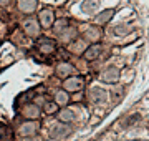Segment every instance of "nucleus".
Masks as SVG:
<instances>
[{"label":"nucleus","instance_id":"obj_1","mask_svg":"<svg viewBox=\"0 0 149 141\" xmlns=\"http://www.w3.org/2000/svg\"><path fill=\"white\" fill-rule=\"evenodd\" d=\"M85 88V78L83 76H71L70 75L68 78H65L63 82V90L68 93H76V91H81Z\"/></svg>","mask_w":149,"mask_h":141},{"label":"nucleus","instance_id":"obj_2","mask_svg":"<svg viewBox=\"0 0 149 141\" xmlns=\"http://www.w3.org/2000/svg\"><path fill=\"white\" fill-rule=\"evenodd\" d=\"M68 135H70V125L68 123L60 121V123H56V125H53L50 128V138H52V140H65Z\"/></svg>","mask_w":149,"mask_h":141},{"label":"nucleus","instance_id":"obj_3","mask_svg":"<svg viewBox=\"0 0 149 141\" xmlns=\"http://www.w3.org/2000/svg\"><path fill=\"white\" fill-rule=\"evenodd\" d=\"M38 20H40V27L43 28H50L53 25L55 18H53V10L52 8H43L38 15Z\"/></svg>","mask_w":149,"mask_h":141},{"label":"nucleus","instance_id":"obj_4","mask_svg":"<svg viewBox=\"0 0 149 141\" xmlns=\"http://www.w3.org/2000/svg\"><path fill=\"white\" fill-rule=\"evenodd\" d=\"M101 80L104 83H111V85H114V83L119 80V70H118L116 66H109V68H106V70L101 73Z\"/></svg>","mask_w":149,"mask_h":141},{"label":"nucleus","instance_id":"obj_5","mask_svg":"<svg viewBox=\"0 0 149 141\" xmlns=\"http://www.w3.org/2000/svg\"><path fill=\"white\" fill-rule=\"evenodd\" d=\"M23 30L27 33L28 37H37L40 33V23L35 20V18H27L23 22Z\"/></svg>","mask_w":149,"mask_h":141},{"label":"nucleus","instance_id":"obj_6","mask_svg":"<svg viewBox=\"0 0 149 141\" xmlns=\"http://www.w3.org/2000/svg\"><path fill=\"white\" fill-rule=\"evenodd\" d=\"M37 47L38 50L42 52V53H53L55 50H56V45H55L53 40H50V38H40L37 42Z\"/></svg>","mask_w":149,"mask_h":141},{"label":"nucleus","instance_id":"obj_7","mask_svg":"<svg viewBox=\"0 0 149 141\" xmlns=\"http://www.w3.org/2000/svg\"><path fill=\"white\" fill-rule=\"evenodd\" d=\"M22 114L27 119H37L40 116V108H38L35 103H28L22 108Z\"/></svg>","mask_w":149,"mask_h":141},{"label":"nucleus","instance_id":"obj_8","mask_svg":"<svg viewBox=\"0 0 149 141\" xmlns=\"http://www.w3.org/2000/svg\"><path fill=\"white\" fill-rule=\"evenodd\" d=\"M101 55V45L100 43H93V45H90L88 48L85 50V60L86 61H93V60H96L98 57Z\"/></svg>","mask_w":149,"mask_h":141},{"label":"nucleus","instance_id":"obj_9","mask_svg":"<svg viewBox=\"0 0 149 141\" xmlns=\"http://www.w3.org/2000/svg\"><path fill=\"white\" fill-rule=\"evenodd\" d=\"M73 65H71V63H70V61H61V63H60L58 66H56V71H55V73H56V76H58V78H68L70 75H71V73H73Z\"/></svg>","mask_w":149,"mask_h":141},{"label":"nucleus","instance_id":"obj_10","mask_svg":"<svg viewBox=\"0 0 149 141\" xmlns=\"http://www.w3.org/2000/svg\"><path fill=\"white\" fill-rule=\"evenodd\" d=\"M90 100L93 103H103L108 100V93L103 88H91L90 90Z\"/></svg>","mask_w":149,"mask_h":141},{"label":"nucleus","instance_id":"obj_11","mask_svg":"<svg viewBox=\"0 0 149 141\" xmlns=\"http://www.w3.org/2000/svg\"><path fill=\"white\" fill-rule=\"evenodd\" d=\"M37 128L38 126H37L35 121H32V119H30V121H25V123L18 128V135L20 136H32V135L37 133Z\"/></svg>","mask_w":149,"mask_h":141},{"label":"nucleus","instance_id":"obj_12","mask_svg":"<svg viewBox=\"0 0 149 141\" xmlns=\"http://www.w3.org/2000/svg\"><path fill=\"white\" fill-rule=\"evenodd\" d=\"M17 5H18V10L23 13H32V12H35L38 2L37 0H18Z\"/></svg>","mask_w":149,"mask_h":141},{"label":"nucleus","instance_id":"obj_13","mask_svg":"<svg viewBox=\"0 0 149 141\" xmlns=\"http://www.w3.org/2000/svg\"><path fill=\"white\" fill-rule=\"evenodd\" d=\"M58 118L60 121H63V123H71V121H76V113H74L71 108H63L61 111L58 113Z\"/></svg>","mask_w":149,"mask_h":141},{"label":"nucleus","instance_id":"obj_14","mask_svg":"<svg viewBox=\"0 0 149 141\" xmlns=\"http://www.w3.org/2000/svg\"><path fill=\"white\" fill-rule=\"evenodd\" d=\"M98 7H100V2L98 0H86V2H83V5H81V10L85 12V13H95L98 10Z\"/></svg>","mask_w":149,"mask_h":141},{"label":"nucleus","instance_id":"obj_15","mask_svg":"<svg viewBox=\"0 0 149 141\" xmlns=\"http://www.w3.org/2000/svg\"><path fill=\"white\" fill-rule=\"evenodd\" d=\"M58 37L63 40V42H70V40H73V38H76V30H74L73 27H66L61 33H58Z\"/></svg>","mask_w":149,"mask_h":141},{"label":"nucleus","instance_id":"obj_16","mask_svg":"<svg viewBox=\"0 0 149 141\" xmlns=\"http://www.w3.org/2000/svg\"><path fill=\"white\" fill-rule=\"evenodd\" d=\"M85 37H86V40H90V42H95V43H96V42L100 40V37H101V32H100V28L90 27L88 30H86Z\"/></svg>","mask_w":149,"mask_h":141},{"label":"nucleus","instance_id":"obj_17","mask_svg":"<svg viewBox=\"0 0 149 141\" xmlns=\"http://www.w3.org/2000/svg\"><path fill=\"white\" fill-rule=\"evenodd\" d=\"M113 15H114V10H104V12H101L100 15L96 17V22L98 23H106V22H109L113 18Z\"/></svg>","mask_w":149,"mask_h":141},{"label":"nucleus","instance_id":"obj_18","mask_svg":"<svg viewBox=\"0 0 149 141\" xmlns=\"http://www.w3.org/2000/svg\"><path fill=\"white\" fill-rule=\"evenodd\" d=\"M70 23H68V20L66 18H61V20H56V22H53V30H55V33L58 35V33H61L65 30V28L68 27Z\"/></svg>","mask_w":149,"mask_h":141},{"label":"nucleus","instance_id":"obj_19","mask_svg":"<svg viewBox=\"0 0 149 141\" xmlns=\"http://www.w3.org/2000/svg\"><path fill=\"white\" fill-rule=\"evenodd\" d=\"M43 111L47 114H55L58 111V103L56 101H47V103L43 105Z\"/></svg>","mask_w":149,"mask_h":141},{"label":"nucleus","instance_id":"obj_20","mask_svg":"<svg viewBox=\"0 0 149 141\" xmlns=\"http://www.w3.org/2000/svg\"><path fill=\"white\" fill-rule=\"evenodd\" d=\"M68 91H65V90H61V91H56V95H55V101L58 105H66L68 103Z\"/></svg>","mask_w":149,"mask_h":141},{"label":"nucleus","instance_id":"obj_21","mask_svg":"<svg viewBox=\"0 0 149 141\" xmlns=\"http://www.w3.org/2000/svg\"><path fill=\"white\" fill-rule=\"evenodd\" d=\"M128 32H129V28L124 27V25H118L116 30H114V33H116V35H126Z\"/></svg>","mask_w":149,"mask_h":141},{"label":"nucleus","instance_id":"obj_22","mask_svg":"<svg viewBox=\"0 0 149 141\" xmlns=\"http://www.w3.org/2000/svg\"><path fill=\"white\" fill-rule=\"evenodd\" d=\"M10 3V0H0V7H5Z\"/></svg>","mask_w":149,"mask_h":141}]
</instances>
